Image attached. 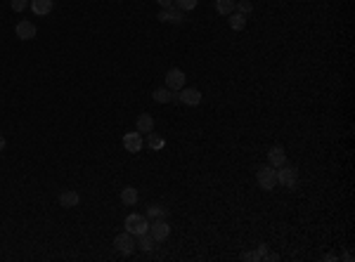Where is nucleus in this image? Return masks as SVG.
Listing matches in <instances>:
<instances>
[{
  "label": "nucleus",
  "mask_w": 355,
  "mask_h": 262,
  "mask_svg": "<svg viewBox=\"0 0 355 262\" xmlns=\"http://www.w3.org/2000/svg\"><path fill=\"white\" fill-rule=\"evenodd\" d=\"M256 182H258L261 189L272 192L275 185H277V168H272V165H263V168H258V172H256Z\"/></svg>",
  "instance_id": "nucleus-1"
},
{
  "label": "nucleus",
  "mask_w": 355,
  "mask_h": 262,
  "mask_svg": "<svg viewBox=\"0 0 355 262\" xmlns=\"http://www.w3.org/2000/svg\"><path fill=\"white\" fill-rule=\"evenodd\" d=\"M135 130L142 135V132H154V118H152V114H140L138 121H135Z\"/></svg>",
  "instance_id": "nucleus-12"
},
{
  "label": "nucleus",
  "mask_w": 355,
  "mask_h": 262,
  "mask_svg": "<svg viewBox=\"0 0 355 262\" xmlns=\"http://www.w3.org/2000/svg\"><path fill=\"white\" fill-rule=\"evenodd\" d=\"M166 215H168V210L163 206H159V203L149 206V210H147V220H159V217H166Z\"/></svg>",
  "instance_id": "nucleus-20"
},
{
  "label": "nucleus",
  "mask_w": 355,
  "mask_h": 262,
  "mask_svg": "<svg viewBox=\"0 0 355 262\" xmlns=\"http://www.w3.org/2000/svg\"><path fill=\"white\" fill-rule=\"evenodd\" d=\"M173 8H178L180 12H190L197 8V0H173Z\"/></svg>",
  "instance_id": "nucleus-22"
},
{
  "label": "nucleus",
  "mask_w": 355,
  "mask_h": 262,
  "mask_svg": "<svg viewBox=\"0 0 355 262\" xmlns=\"http://www.w3.org/2000/svg\"><path fill=\"white\" fill-rule=\"evenodd\" d=\"M138 199H140V194L135 187H124V189H121V203H124V206H135Z\"/></svg>",
  "instance_id": "nucleus-17"
},
{
  "label": "nucleus",
  "mask_w": 355,
  "mask_h": 262,
  "mask_svg": "<svg viewBox=\"0 0 355 262\" xmlns=\"http://www.w3.org/2000/svg\"><path fill=\"white\" fill-rule=\"evenodd\" d=\"M57 201H60L62 208H76L78 203H81V196H78L76 192H62Z\"/></svg>",
  "instance_id": "nucleus-16"
},
{
  "label": "nucleus",
  "mask_w": 355,
  "mask_h": 262,
  "mask_svg": "<svg viewBox=\"0 0 355 262\" xmlns=\"http://www.w3.org/2000/svg\"><path fill=\"white\" fill-rule=\"evenodd\" d=\"M156 19H159V22H163V24H183V22H185V17H183V12H180L178 8L161 10Z\"/></svg>",
  "instance_id": "nucleus-10"
},
{
  "label": "nucleus",
  "mask_w": 355,
  "mask_h": 262,
  "mask_svg": "<svg viewBox=\"0 0 355 262\" xmlns=\"http://www.w3.org/2000/svg\"><path fill=\"white\" fill-rule=\"evenodd\" d=\"M15 33H17V38H19V40H33L38 31H36V24L29 22V19H24V22L17 24Z\"/></svg>",
  "instance_id": "nucleus-8"
},
{
  "label": "nucleus",
  "mask_w": 355,
  "mask_h": 262,
  "mask_svg": "<svg viewBox=\"0 0 355 262\" xmlns=\"http://www.w3.org/2000/svg\"><path fill=\"white\" fill-rule=\"evenodd\" d=\"M227 24H230L232 31H244L247 29V17L240 15V12H232V15H227Z\"/></svg>",
  "instance_id": "nucleus-18"
},
{
  "label": "nucleus",
  "mask_w": 355,
  "mask_h": 262,
  "mask_svg": "<svg viewBox=\"0 0 355 262\" xmlns=\"http://www.w3.org/2000/svg\"><path fill=\"white\" fill-rule=\"evenodd\" d=\"M185 80H187V76L183 69H170L168 73H166V88L173 90V93L183 90V88H185Z\"/></svg>",
  "instance_id": "nucleus-7"
},
{
  "label": "nucleus",
  "mask_w": 355,
  "mask_h": 262,
  "mask_svg": "<svg viewBox=\"0 0 355 262\" xmlns=\"http://www.w3.org/2000/svg\"><path fill=\"white\" fill-rule=\"evenodd\" d=\"M234 12L249 17L251 12H254V3H251V0H240V3H234Z\"/></svg>",
  "instance_id": "nucleus-21"
},
{
  "label": "nucleus",
  "mask_w": 355,
  "mask_h": 262,
  "mask_svg": "<svg viewBox=\"0 0 355 262\" xmlns=\"http://www.w3.org/2000/svg\"><path fill=\"white\" fill-rule=\"evenodd\" d=\"M286 163V151L284 147H272L270 151H268V165H272V168H279V165H284Z\"/></svg>",
  "instance_id": "nucleus-11"
},
{
  "label": "nucleus",
  "mask_w": 355,
  "mask_h": 262,
  "mask_svg": "<svg viewBox=\"0 0 355 262\" xmlns=\"http://www.w3.org/2000/svg\"><path fill=\"white\" fill-rule=\"evenodd\" d=\"M142 144H145V142H142V135H140L138 130H135V132H126V135H124V149H126V151L138 154L140 149H142Z\"/></svg>",
  "instance_id": "nucleus-9"
},
{
  "label": "nucleus",
  "mask_w": 355,
  "mask_h": 262,
  "mask_svg": "<svg viewBox=\"0 0 355 262\" xmlns=\"http://www.w3.org/2000/svg\"><path fill=\"white\" fill-rule=\"evenodd\" d=\"M114 248L121 255H133V250H135V239H133L131 231H121V234H116V236H114Z\"/></svg>",
  "instance_id": "nucleus-4"
},
{
  "label": "nucleus",
  "mask_w": 355,
  "mask_h": 262,
  "mask_svg": "<svg viewBox=\"0 0 355 262\" xmlns=\"http://www.w3.org/2000/svg\"><path fill=\"white\" fill-rule=\"evenodd\" d=\"M242 257H244V260H261V255H258V250H256V253H244V255H242Z\"/></svg>",
  "instance_id": "nucleus-26"
},
{
  "label": "nucleus",
  "mask_w": 355,
  "mask_h": 262,
  "mask_svg": "<svg viewBox=\"0 0 355 262\" xmlns=\"http://www.w3.org/2000/svg\"><path fill=\"white\" fill-rule=\"evenodd\" d=\"M324 260H329V262H334V260H339V257H336V255H334V253H327V255H324Z\"/></svg>",
  "instance_id": "nucleus-27"
},
{
  "label": "nucleus",
  "mask_w": 355,
  "mask_h": 262,
  "mask_svg": "<svg viewBox=\"0 0 355 262\" xmlns=\"http://www.w3.org/2000/svg\"><path fill=\"white\" fill-rule=\"evenodd\" d=\"M126 231H131L133 236H138L142 231H149V220H147V215L131 213V215L126 217Z\"/></svg>",
  "instance_id": "nucleus-3"
},
{
  "label": "nucleus",
  "mask_w": 355,
  "mask_h": 262,
  "mask_svg": "<svg viewBox=\"0 0 355 262\" xmlns=\"http://www.w3.org/2000/svg\"><path fill=\"white\" fill-rule=\"evenodd\" d=\"M277 185H282L284 189H293V187L299 185V170L284 163V165H279L277 168Z\"/></svg>",
  "instance_id": "nucleus-2"
},
{
  "label": "nucleus",
  "mask_w": 355,
  "mask_h": 262,
  "mask_svg": "<svg viewBox=\"0 0 355 262\" xmlns=\"http://www.w3.org/2000/svg\"><path fill=\"white\" fill-rule=\"evenodd\" d=\"M216 12L223 17L232 15L234 12V0H216Z\"/></svg>",
  "instance_id": "nucleus-19"
},
{
  "label": "nucleus",
  "mask_w": 355,
  "mask_h": 262,
  "mask_svg": "<svg viewBox=\"0 0 355 262\" xmlns=\"http://www.w3.org/2000/svg\"><path fill=\"white\" fill-rule=\"evenodd\" d=\"M147 144H149V149H152V151H159V149H163V137H159V135H154V132H149Z\"/></svg>",
  "instance_id": "nucleus-23"
},
{
  "label": "nucleus",
  "mask_w": 355,
  "mask_h": 262,
  "mask_svg": "<svg viewBox=\"0 0 355 262\" xmlns=\"http://www.w3.org/2000/svg\"><path fill=\"white\" fill-rule=\"evenodd\" d=\"M29 5H31L33 10V15H38V17H45L52 12V5H54V0H29Z\"/></svg>",
  "instance_id": "nucleus-13"
},
{
  "label": "nucleus",
  "mask_w": 355,
  "mask_h": 262,
  "mask_svg": "<svg viewBox=\"0 0 355 262\" xmlns=\"http://www.w3.org/2000/svg\"><path fill=\"white\" fill-rule=\"evenodd\" d=\"M152 100L159 102V104H168V102H178V97L168 88H156L154 93H152Z\"/></svg>",
  "instance_id": "nucleus-15"
},
{
  "label": "nucleus",
  "mask_w": 355,
  "mask_h": 262,
  "mask_svg": "<svg viewBox=\"0 0 355 262\" xmlns=\"http://www.w3.org/2000/svg\"><path fill=\"white\" fill-rule=\"evenodd\" d=\"M10 5H12L15 12H22V10L29 8V0H10Z\"/></svg>",
  "instance_id": "nucleus-24"
},
{
  "label": "nucleus",
  "mask_w": 355,
  "mask_h": 262,
  "mask_svg": "<svg viewBox=\"0 0 355 262\" xmlns=\"http://www.w3.org/2000/svg\"><path fill=\"white\" fill-rule=\"evenodd\" d=\"M178 102L180 104H185V107H199L201 104V93L197 88H183V90H178Z\"/></svg>",
  "instance_id": "nucleus-6"
},
{
  "label": "nucleus",
  "mask_w": 355,
  "mask_h": 262,
  "mask_svg": "<svg viewBox=\"0 0 355 262\" xmlns=\"http://www.w3.org/2000/svg\"><path fill=\"white\" fill-rule=\"evenodd\" d=\"M5 144H8V142H5V137H3V135H0V151H3V149H5Z\"/></svg>",
  "instance_id": "nucleus-28"
},
{
  "label": "nucleus",
  "mask_w": 355,
  "mask_h": 262,
  "mask_svg": "<svg viewBox=\"0 0 355 262\" xmlns=\"http://www.w3.org/2000/svg\"><path fill=\"white\" fill-rule=\"evenodd\" d=\"M149 234L154 236L156 243H161V241L168 239V234H170V224L166 222V217H159V220H152L149 222Z\"/></svg>",
  "instance_id": "nucleus-5"
},
{
  "label": "nucleus",
  "mask_w": 355,
  "mask_h": 262,
  "mask_svg": "<svg viewBox=\"0 0 355 262\" xmlns=\"http://www.w3.org/2000/svg\"><path fill=\"white\" fill-rule=\"evenodd\" d=\"M156 3H159V8H161V10L173 8V0H156Z\"/></svg>",
  "instance_id": "nucleus-25"
},
{
  "label": "nucleus",
  "mask_w": 355,
  "mask_h": 262,
  "mask_svg": "<svg viewBox=\"0 0 355 262\" xmlns=\"http://www.w3.org/2000/svg\"><path fill=\"white\" fill-rule=\"evenodd\" d=\"M135 246H138L140 250H145V253H152V250L156 248V241H154V236H152L149 231H142V234H138Z\"/></svg>",
  "instance_id": "nucleus-14"
}]
</instances>
